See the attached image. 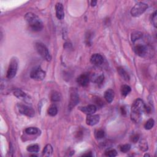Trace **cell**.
I'll return each instance as SVG.
<instances>
[{
	"mask_svg": "<svg viewBox=\"0 0 157 157\" xmlns=\"http://www.w3.org/2000/svg\"><path fill=\"white\" fill-rule=\"evenodd\" d=\"M96 3H97L96 1H92L91 3V5L92 6H95L96 5Z\"/></svg>",
	"mask_w": 157,
	"mask_h": 157,
	"instance_id": "obj_33",
	"label": "cell"
},
{
	"mask_svg": "<svg viewBox=\"0 0 157 157\" xmlns=\"http://www.w3.org/2000/svg\"><path fill=\"white\" fill-rule=\"evenodd\" d=\"M79 109L82 112L87 114V115H91V114H93L96 112V107L95 105L90 104V105L87 106L80 108Z\"/></svg>",
	"mask_w": 157,
	"mask_h": 157,
	"instance_id": "obj_14",
	"label": "cell"
},
{
	"mask_svg": "<svg viewBox=\"0 0 157 157\" xmlns=\"http://www.w3.org/2000/svg\"><path fill=\"white\" fill-rule=\"evenodd\" d=\"M90 61L93 65L95 66H101L104 62V58L99 53H95L91 57Z\"/></svg>",
	"mask_w": 157,
	"mask_h": 157,
	"instance_id": "obj_9",
	"label": "cell"
},
{
	"mask_svg": "<svg viewBox=\"0 0 157 157\" xmlns=\"http://www.w3.org/2000/svg\"><path fill=\"white\" fill-rule=\"evenodd\" d=\"M17 107L20 114L28 117H33L35 115V111L32 108L22 104H18Z\"/></svg>",
	"mask_w": 157,
	"mask_h": 157,
	"instance_id": "obj_7",
	"label": "cell"
},
{
	"mask_svg": "<svg viewBox=\"0 0 157 157\" xmlns=\"http://www.w3.org/2000/svg\"><path fill=\"white\" fill-rule=\"evenodd\" d=\"M144 156H150L149 155H148V154H146L145 155H144Z\"/></svg>",
	"mask_w": 157,
	"mask_h": 157,
	"instance_id": "obj_35",
	"label": "cell"
},
{
	"mask_svg": "<svg viewBox=\"0 0 157 157\" xmlns=\"http://www.w3.org/2000/svg\"><path fill=\"white\" fill-rule=\"evenodd\" d=\"M57 113H58V109L56 106L54 104L50 106V108L48 109L49 115L52 117H54L57 115Z\"/></svg>",
	"mask_w": 157,
	"mask_h": 157,
	"instance_id": "obj_22",
	"label": "cell"
},
{
	"mask_svg": "<svg viewBox=\"0 0 157 157\" xmlns=\"http://www.w3.org/2000/svg\"><path fill=\"white\" fill-rule=\"evenodd\" d=\"M131 148V145L129 144H124V145L120 147V151L123 153H126L128 152Z\"/></svg>",
	"mask_w": 157,
	"mask_h": 157,
	"instance_id": "obj_29",
	"label": "cell"
},
{
	"mask_svg": "<svg viewBox=\"0 0 157 157\" xmlns=\"http://www.w3.org/2000/svg\"><path fill=\"white\" fill-rule=\"evenodd\" d=\"M149 46L142 44H138L134 46V50L136 54L141 57H148L151 54Z\"/></svg>",
	"mask_w": 157,
	"mask_h": 157,
	"instance_id": "obj_3",
	"label": "cell"
},
{
	"mask_svg": "<svg viewBox=\"0 0 157 157\" xmlns=\"http://www.w3.org/2000/svg\"><path fill=\"white\" fill-rule=\"evenodd\" d=\"M131 91V88L130 86L127 85H124L121 87V92L122 94L124 96H126Z\"/></svg>",
	"mask_w": 157,
	"mask_h": 157,
	"instance_id": "obj_23",
	"label": "cell"
},
{
	"mask_svg": "<svg viewBox=\"0 0 157 157\" xmlns=\"http://www.w3.org/2000/svg\"><path fill=\"white\" fill-rule=\"evenodd\" d=\"M105 155L106 156H110V157H114V156H116L117 155V152L116 150L111 149V150H108L106 152Z\"/></svg>",
	"mask_w": 157,
	"mask_h": 157,
	"instance_id": "obj_30",
	"label": "cell"
},
{
	"mask_svg": "<svg viewBox=\"0 0 157 157\" xmlns=\"http://www.w3.org/2000/svg\"><path fill=\"white\" fill-rule=\"evenodd\" d=\"M148 5L146 3L139 2L137 3L131 11V14L133 17H139L146 12L147 9Z\"/></svg>",
	"mask_w": 157,
	"mask_h": 157,
	"instance_id": "obj_5",
	"label": "cell"
},
{
	"mask_svg": "<svg viewBox=\"0 0 157 157\" xmlns=\"http://www.w3.org/2000/svg\"><path fill=\"white\" fill-rule=\"evenodd\" d=\"M53 153V148L50 144H47L44 147L43 152H42V155L44 156H50L52 155Z\"/></svg>",
	"mask_w": 157,
	"mask_h": 157,
	"instance_id": "obj_18",
	"label": "cell"
},
{
	"mask_svg": "<svg viewBox=\"0 0 157 157\" xmlns=\"http://www.w3.org/2000/svg\"><path fill=\"white\" fill-rule=\"evenodd\" d=\"M117 71L122 79H124L125 80H126V81H129L130 76L128 74V73H127L125 71V70L123 68V67H118L117 69Z\"/></svg>",
	"mask_w": 157,
	"mask_h": 157,
	"instance_id": "obj_20",
	"label": "cell"
},
{
	"mask_svg": "<svg viewBox=\"0 0 157 157\" xmlns=\"http://www.w3.org/2000/svg\"><path fill=\"white\" fill-rule=\"evenodd\" d=\"M56 16L59 20H63L65 17L64 7L61 3H57L55 5Z\"/></svg>",
	"mask_w": 157,
	"mask_h": 157,
	"instance_id": "obj_12",
	"label": "cell"
},
{
	"mask_svg": "<svg viewBox=\"0 0 157 157\" xmlns=\"http://www.w3.org/2000/svg\"><path fill=\"white\" fill-rule=\"evenodd\" d=\"M35 48L37 50V53H39L45 60L47 61H50L51 60L52 57H51L50 54L49 52V50L44 44L41 43V42H36L35 44Z\"/></svg>",
	"mask_w": 157,
	"mask_h": 157,
	"instance_id": "obj_4",
	"label": "cell"
},
{
	"mask_svg": "<svg viewBox=\"0 0 157 157\" xmlns=\"http://www.w3.org/2000/svg\"><path fill=\"white\" fill-rule=\"evenodd\" d=\"M145 104L141 99L135 100L132 105L131 112V120L136 123H139L141 120L142 112L144 111Z\"/></svg>",
	"mask_w": 157,
	"mask_h": 157,
	"instance_id": "obj_1",
	"label": "cell"
},
{
	"mask_svg": "<svg viewBox=\"0 0 157 157\" xmlns=\"http://www.w3.org/2000/svg\"><path fill=\"white\" fill-rule=\"evenodd\" d=\"M92 81L98 84H102L104 80V75L102 73H93L90 77Z\"/></svg>",
	"mask_w": 157,
	"mask_h": 157,
	"instance_id": "obj_15",
	"label": "cell"
},
{
	"mask_svg": "<svg viewBox=\"0 0 157 157\" xmlns=\"http://www.w3.org/2000/svg\"><path fill=\"white\" fill-rule=\"evenodd\" d=\"M13 94L15 96L20 100H25L27 98V94L19 88H15L13 90Z\"/></svg>",
	"mask_w": 157,
	"mask_h": 157,
	"instance_id": "obj_16",
	"label": "cell"
},
{
	"mask_svg": "<svg viewBox=\"0 0 157 157\" xmlns=\"http://www.w3.org/2000/svg\"><path fill=\"white\" fill-rule=\"evenodd\" d=\"M50 98L53 102H58L61 100V96L60 93H58L57 92H53V93H52V94H51Z\"/></svg>",
	"mask_w": 157,
	"mask_h": 157,
	"instance_id": "obj_21",
	"label": "cell"
},
{
	"mask_svg": "<svg viewBox=\"0 0 157 157\" xmlns=\"http://www.w3.org/2000/svg\"><path fill=\"white\" fill-rule=\"evenodd\" d=\"M142 36H143V34L140 31L133 32L132 34H131V41H132V42H133V43H135L137 41L141 39L142 37Z\"/></svg>",
	"mask_w": 157,
	"mask_h": 157,
	"instance_id": "obj_19",
	"label": "cell"
},
{
	"mask_svg": "<svg viewBox=\"0 0 157 157\" xmlns=\"http://www.w3.org/2000/svg\"><path fill=\"white\" fill-rule=\"evenodd\" d=\"M139 139V136L138 134H135L134 136H133V137L131 138V141L132 142H133L134 143H136Z\"/></svg>",
	"mask_w": 157,
	"mask_h": 157,
	"instance_id": "obj_32",
	"label": "cell"
},
{
	"mask_svg": "<svg viewBox=\"0 0 157 157\" xmlns=\"http://www.w3.org/2000/svg\"><path fill=\"white\" fill-rule=\"evenodd\" d=\"M30 77L31 79L41 81L43 80L45 77V72L42 70L41 67H37L33 69L30 73Z\"/></svg>",
	"mask_w": 157,
	"mask_h": 157,
	"instance_id": "obj_8",
	"label": "cell"
},
{
	"mask_svg": "<svg viewBox=\"0 0 157 157\" xmlns=\"http://www.w3.org/2000/svg\"><path fill=\"white\" fill-rule=\"evenodd\" d=\"M89 79H90L89 75L87 73H85L79 76L77 79V82L82 87H86L88 84Z\"/></svg>",
	"mask_w": 157,
	"mask_h": 157,
	"instance_id": "obj_13",
	"label": "cell"
},
{
	"mask_svg": "<svg viewBox=\"0 0 157 157\" xmlns=\"http://www.w3.org/2000/svg\"><path fill=\"white\" fill-rule=\"evenodd\" d=\"M38 132H39V130L35 127H29L25 129V133L29 135L36 134Z\"/></svg>",
	"mask_w": 157,
	"mask_h": 157,
	"instance_id": "obj_25",
	"label": "cell"
},
{
	"mask_svg": "<svg viewBox=\"0 0 157 157\" xmlns=\"http://www.w3.org/2000/svg\"><path fill=\"white\" fill-rule=\"evenodd\" d=\"M79 101V96L77 95V92L73 91L71 92V96H70V101L69 104V108L70 109H73L74 107H75L77 105Z\"/></svg>",
	"mask_w": 157,
	"mask_h": 157,
	"instance_id": "obj_10",
	"label": "cell"
},
{
	"mask_svg": "<svg viewBox=\"0 0 157 157\" xmlns=\"http://www.w3.org/2000/svg\"><path fill=\"white\" fill-rule=\"evenodd\" d=\"M25 19L34 31H41L43 28V24L39 17L33 12H28L25 15Z\"/></svg>",
	"mask_w": 157,
	"mask_h": 157,
	"instance_id": "obj_2",
	"label": "cell"
},
{
	"mask_svg": "<svg viewBox=\"0 0 157 157\" xmlns=\"http://www.w3.org/2000/svg\"><path fill=\"white\" fill-rule=\"evenodd\" d=\"M27 151L29 152H32V153H37L39 150V147L37 144H33V145L29 146L27 148Z\"/></svg>",
	"mask_w": 157,
	"mask_h": 157,
	"instance_id": "obj_26",
	"label": "cell"
},
{
	"mask_svg": "<svg viewBox=\"0 0 157 157\" xmlns=\"http://www.w3.org/2000/svg\"><path fill=\"white\" fill-rule=\"evenodd\" d=\"M95 136H96V138L97 139H100L104 138L105 133H104V131L103 130H97L96 131Z\"/></svg>",
	"mask_w": 157,
	"mask_h": 157,
	"instance_id": "obj_28",
	"label": "cell"
},
{
	"mask_svg": "<svg viewBox=\"0 0 157 157\" xmlns=\"http://www.w3.org/2000/svg\"><path fill=\"white\" fill-rule=\"evenodd\" d=\"M139 148L142 151L146 152L148 150V144L145 139H141L139 142Z\"/></svg>",
	"mask_w": 157,
	"mask_h": 157,
	"instance_id": "obj_24",
	"label": "cell"
},
{
	"mask_svg": "<svg viewBox=\"0 0 157 157\" xmlns=\"http://www.w3.org/2000/svg\"><path fill=\"white\" fill-rule=\"evenodd\" d=\"M17 68H18L17 58L15 57L12 58L10 62L9 68H8V70H7V78L11 79L14 77L15 75H16L17 71Z\"/></svg>",
	"mask_w": 157,
	"mask_h": 157,
	"instance_id": "obj_6",
	"label": "cell"
},
{
	"mask_svg": "<svg viewBox=\"0 0 157 157\" xmlns=\"http://www.w3.org/2000/svg\"><path fill=\"white\" fill-rule=\"evenodd\" d=\"M150 20L152 23L154 25V26L156 28V12L155 11L154 13L152 14Z\"/></svg>",
	"mask_w": 157,
	"mask_h": 157,
	"instance_id": "obj_31",
	"label": "cell"
},
{
	"mask_svg": "<svg viewBox=\"0 0 157 157\" xmlns=\"http://www.w3.org/2000/svg\"><path fill=\"white\" fill-rule=\"evenodd\" d=\"M155 124V121L153 118H150L149 120H148L146 123L144 125V128H145L146 130H150L152 129L153 127H154Z\"/></svg>",
	"mask_w": 157,
	"mask_h": 157,
	"instance_id": "obj_27",
	"label": "cell"
},
{
	"mask_svg": "<svg viewBox=\"0 0 157 157\" xmlns=\"http://www.w3.org/2000/svg\"><path fill=\"white\" fill-rule=\"evenodd\" d=\"M114 92L112 89H108L104 93V98L108 103H111L114 100Z\"/></svg>",
	"mask_w": 157,
	"mask_h": 157,
	"instance_id": "obj_17",
	"label": "cell"
},
{
	"mask_svg": "<svg viewBox=\"0 0 157 157\" xmlns=\"http://www.w3.org/2000/svg\"><path fill=\"white\" fill-rule=\"evenodd\" d=\"M100 116L98 115H88L86 118L87 124L90 126H94L100 122Z\"/></svg>",
	"mask_w": 157,
	"mask_h": 157,
	"instance_id": "obj_11",
	"label": "cell"
},
{
	"mask_svg": "<svg viewBox=\"0 0 157 157\" xmlns=\"http://www.w3.org/2000/svg\"><path fill=\"white\" fill-rule=\"evenodd\" d=\"M83 156H92V154H84V155H83Z\"/></svg>",
	"mask_w": 157,
	"mask_h": 157,
	"instance_id": "obj_34",
	"label": "cell"
}]
</instances>
